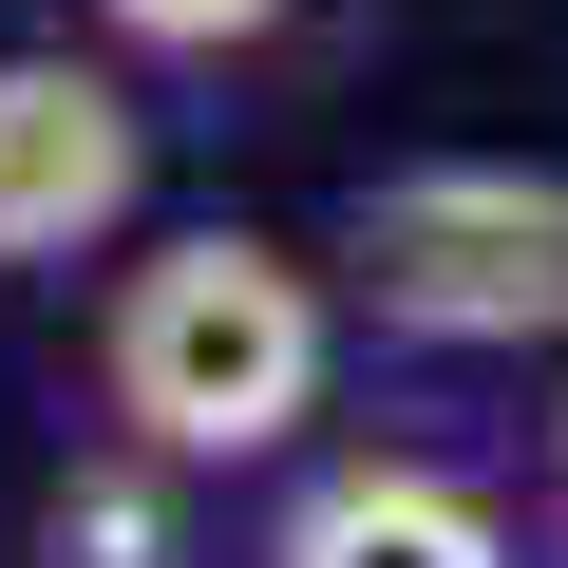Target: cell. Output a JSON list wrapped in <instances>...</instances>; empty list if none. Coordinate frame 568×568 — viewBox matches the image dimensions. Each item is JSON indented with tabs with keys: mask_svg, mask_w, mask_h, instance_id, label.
Here are the masks:
<instances>
[{
	"mask_svg": "<svg viewBox=\"0 0 568 568\" xmlns=\"http://www.w3.org/2000/svg\"><path fill=\"white\" fill-rule=\"evenodd\" d=\"M323 342H342V323H323V284L284 265V246L190 227V246H152V265L114 284V323H95V398H114L133 455L227 474V455H265V436H304Z\"/></svg>",
	"mask_w": 568,
	"mask_h": 568,
	"instance_id": "cell-1",
	"label": "cell"
},
{
	"mask_svg": "<svg viewBox=\"0 0 568 568\" xmlns=\"http://www.w3.org/2000/svg\"><path fill=\"white\" fill-rule=\"evenodd\" d=\"M342 265L398 342H568V171H511V152H436V171H379L342 209Z\"/></svg>",
	"mask_w": 568,
	"mask_h": 568,
	"instance_id": "cell-2",
	"label": "cell"
},
{
	"mask_svg": "<svg viewBox=\"0 0 568 568\" xmlns=\"http://www.w3.org/2000/svg\"><path fill=\"white\" fill-rule=\"evenodd\" d=\"M152 190V133L95 58H0V265H77Z\"/></svg>",
	"mask_w": 568,
	"mask_h": 568,
	"instance_id": "cell-3",
	"label": "cell"
},
{
	"mask_svg": "<svg viewBox=\"0 0 568 568\" xmlns=\"http://www.w3.org/2000/svg\"><path fill=\"white\" fill-rule=\"evenodd\" d=\"M265 568H511V530H493L455 474L361 455V474H323L304 511H284V549H265Z\"/></svg>",
	"mask_w": 568,
	"mask_h": 568,
	"instance_id": "cell-4",
	"label": "cell"
},
{
	"mask_svg": "<svg viewBox=\"0 0 568 568\" xmlns=\"http://www.w3.org/2000/svg\"><path fill=\"white\" fill-rule=\"evenodd\" d=\"M95 20H114V39H152V58H246L284 0H95Z\"/></svg>",
	"mask_w": 568,
	"mask_h": 568,
	"instance_id": "cell-5",
	"label": "cell"
},
{
	"mask_svg": "<svg viewBox=\"0 0 568 568\" xmlns=\"http://www.w3.org/2000/svg\"><path fill=\"white\" fill-rule=\"evenodd\" d=\"M549 455H568V417H549Z\"/></svg>",
	"mask_w": 568,
	"mask_h": 568,
	"instance_id": "cell-6",
	"label": "cell"
}]
</instances>
